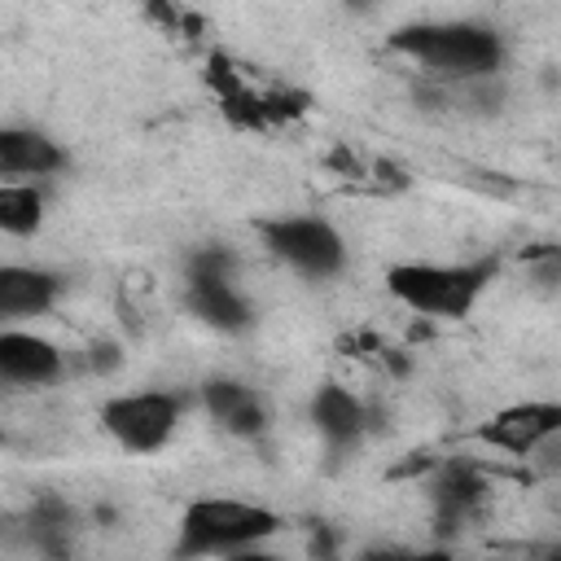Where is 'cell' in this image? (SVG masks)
I'll list each match as a JSON object with an SVG mask.
<instances>
[{
  "label": "cell",
  "instance_id": "obj_3",
  "mask_svg": "<svg viewBox=\"0 0 561 561\" xmlns=\"http://www.w3.org/2000/svg\"><path fill=\"white\" fill-rule=\"evenodd\" d=\"M280 517L272 508L245 504V500H193L180 517V543L175 557H215V552H245L259 539L276 535Z\"/></svg>",
  "mask_w": 561,
  "mask_h": 561
},
{
  "label": "cell",
  "instance_id": "obj_16",
  "mask_svg": "<svg viewBox=\"0 0 561 561\" xmlns=\"http://www.w3.org/2000/svg\"><path fill=\"white\" fill-rule=\"evenodd\" d=\"M206 83L215 88V96H228V92L245 88V79H241V70L232 66L228 53H210V61H206Z\"/></svg>",
  "mask_w": 561,
  "mask_h": 561
},
{
  "label": "cell",
  "instance_id": "obj_5",
  "mask_svg": "<svg viewBox=\"0 0 561 561\" xmlns=\"http://www.w3.org/2000/svg\"><path fill=\"white\" fill-rule=\"evenodd\" d=\"M267 250L276 259H285L294 272L302 276H337L342 263H346V245L342 237L324 224V219H311V215H294V219H263L259 224Z\"/></svg>",
  "mask_w": 561,
  "mask_h": 561
},
{
  "label": "cell",
  "instance_id": "obj_13",
  "mask_svg": "<svg viewBox=\"0 0 561 561\" xmlns=\"http://www.w3.org/2000/svg\"><path fill=\"white\" fill-rule=\"evenodd\" d=\"M184 302L197 320H206L210 329L224 333H241L250 324V302L232 289V280H188Z\"/></svg>",
  "mask_w": 561,
  "mask_h": 561
},
{
  "label": "cell",
  "instance_id": "obj_1",
  "mask_svg": "<svg viewBox=\"0 0 561 561\" xmlns=\"http://www.w3.org/2000/svg\"><path fill=\"white\" fill-rule=\"evenodd\" d=\"M394 53L416 57L421 66L447 75V79H491L504 61V44L491 26H473V22H416V26H399L390 35Z\"/></svg>",
  "mask_w": 561,
  "mask_h": 561
},
{
  "label": "cell",
  "instance_id": "obj_10",
  "mask_svg": "<svg viewBox=\"0 0 561 561\" xmlns=\"http://www.w3.org/2000/svg\"><path fill=\"white\" fill-rule=\"evenodd\" d=\"M202 403H206V412H210L228 434H237V438H259V434L267 430L263 399H259L250 386H241V381H228V377L206 381Z\"/></svg>",
  "mask_w": 561,
  "mask_h": 561
},
{
  "label": "cell",
  "instance_id": "obj_9",
  "mask_svg": "<svg viewBox=\"0 0 561 561\" xmlns=\"http://www.w3.org/2000/svg\"><path fill=\"white\" fill-rule=\"evenodd\" d=\"M61 294V276L44 267H22V263H0V320H26L44 316Z\"/></svg>",
  "mask_w": 561,
  "mask_h": 561
},
{
  "label": "cell",
  "instance_id": "obj_15",
  "mask_svg": "<svg viewBox=\"0 0 561 561\" xmlns=\"http://www.w3.org/2000/svg\"><path fill=\"white\" fill-rule=\"evenodd\" d=\"M237 254L228 245H202L188 254V280H232Z\"/></svg>",
  "mask_w": 561,
  "mask_h": 561
},
{
  "label": "cell",
  "instance_id": "obj_2",
  "mask_svg": "<svg viewBox=\"0 0 561 561\" xmlns=\"http://www.w3.org/2000/svg\"><path fill=\"white\" fill-rule=\"evenodd\" d=\"M491 276H495V259H478V263H394L386 272V289L421 316L460 320V316L473 311V302L482 298Z\"/></svg>",
  "mask_w": 561,
  "mask_h": 561
},
{
  "label": "cell",
  "instance_id": "obj_12",
  "mask_svg": "<svg viewBox=\"0 0 561 561\" xmlns=\"http://www.w3.org/2000/svg\"><path fill=\"white\" fill-rule=\"evenodd\" d=\"M66 153L35 127H0V171L9 175H53Z\"/></svg>",
  "mask_w": 561,
  "mask_h": 561
},
{
  "label": "cell",
  "instance_id": "obj_7",
  "mask_svg": "<svg viewBox=\"0 0 561 561\" xmlns=\"http://www.w3.org/2000/svg\"><path fill=\"white\" fill-rule=\"evenodd\" d=\"M557 430H561V403H513V408L495 412L486 425H478V438L500 447V451L530 456Z\"/></svg>",
  "mask_w": 561,
  "mask_h": 561
},
{
  "label": "cell",
  "instance_id": "obj_4",
  "mask_svg": "<svg viewBox=\"0 0 561 561\" xmlns=\"http://www.w3.org/2000/svg\"><path fill=\"white\" fill-rule=\"evenodd\" d=\"M184 412V394H171V390H140V394H118L101 408V425L105 434H114L118 447L127 451H158L175 421Z\"/></svg>",
  "mask_w": 561,
  "mask_h": 561
},
{
  "label": "cell",
  "instance_id": "obj_17",
  "mask_svg": "<svg viewBox=\"0 0 561 561\" xmlns=\"http://www.w3.org/2000/svg\"><path fill=\"white\" fill-rule=\"evenodd\" d=\"M114 364H118V346L96 342V346H92V368H96V373H105V368H114Z\"/></svg>",
  "mask_w": 561,
  "mask_h": 561
},
{
  "label": "cell",
  "instance_id": "obj_6",
  "mask_svg": "<svg viewBox=\"0 0 561 561\" xmlns=\"http://www.w3.org/2000/svg\"><path fill=\"white\" fill-rule=\"evenodd\" d=\"M486 473L469 460H447L438 473H434V530L438 535H456L460 526H469L482 504H486Z\"/></svg>",
  "mask_w": 561,
  "mask_h": 561
},
{
  "label": "cell",
  "instance_id": "obj_14",
  "mask_svg": "<svg viewBox=\"0 0 561 561\" xmlns=\"http://www.w3.org/2000/svg\"><path fill=\"white\" fill-rule=\"evenodd\" d=\"M44 224V197L35 184H0V232L35 237Z\"/></svg>",
  "mask_w": 561,
  "mask_h": 561
},
{
  "label": "cell",
  "instance_id": "obj_11",
  "mask_svg": "<svg viewBox=\"0 0 561 561\" xmlns=\"http://www.w3.org/2000/svg\"><path fill=\"white\" fill-rule=\"evenodd\" d=\"M311 421H316V430L324 434V443H329L333 451L355 447V443L364 438V430H368L364 403H359L351 390L333 386V381L316 390V399H311Z\"/></svg>",
  "mask_w": 561,
  "mask_h": 561
},
{
  "label": "cell",
  "instance_id": "obj_8",
  "mask_svg": "<svg viewBox=\"0 0 561 561\" xmlns=\"http://www.w3.org/2000/svg\"><path fill=\"white\" fill-rule=\"evenodd\" d=\"M61 377V351L35 333H0V381L9 386H48Z\"/></svg>",
  "mask_w": 561,
  "mask_h": 561
}]
</instances>
